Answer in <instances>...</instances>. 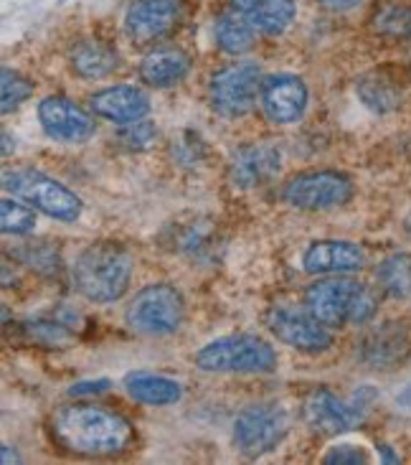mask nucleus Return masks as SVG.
<instances>
[{
	"label": "nucleus",
	"mask_w": 411,
	"mask_h": 465,
	"mask_svg": "<svg viewBox=\"0 0 411 465\" xmlns=\"http://www.w3.org/2000/svg\"><path fill=\"white\" fill-rule=\"evenodd\" d=\"M3 155H11V138H8V133H3Z\"/></svg>",
	"instance_id": "4c0bfd02"
},
{
	"label": "nucleus",
	"mask_w": 411,
	"mask_h": 465,
	"mask_svg": "<svg viewBox=\"0 0 411 465\" xmlns=\"http://www.w3.org/2000/svg\"><path fill=\"white\" fill-rule=\"evenodd\" d=\"M178 239H181V250L186 252L188 257H206V252H211L213 229L203 227V224H191L181 232Z\"/></svg>",
	"instance_id": "2f4dec72"
},
{
	"label": "nucleus",
	"mask_w": 411,
	"mask_h": 465,
	"mask_svg": "<svg viewBox=\"0 0 411 465\" xmlns=\"http://www.w3.org/2000/svg\"><path fill=\"white\" fill-rule=\"evenodd\" d=\"M406 402H411V390L406 391Z\"/></svg>",
	"instance_id": "ea45409f"
},
{
	"label": "nucleus",
	"mask_w": 411,
	"mask_h": 465,
	"mask_svg": "<svg viewBox=\"0 0 411 465\" xmlns=\"http://www.w3.org/2000/svg\"><path fill=\"white\" fill-rule=\"evenodd\" d=\"M406 232L411 234V214H409V219H406Z\"/></svg>",
	"instance_id": "58836bf2"
},
{
	"label": "nucleus",
	"mask_w": 411,
	"mask_h": 465,
	"mask_svg": "<svg viewBox=\"0 0 411 465\" xmlns=\"http://www.w3.org/2000/svg\"><path fill=\"white\" fill-rule=\"evenodd\" d=\"M378 453L384 455V460H387V463H399V455L394 453L391 448H387V445H381V448H378Z\"/></svg>",
	"instance_id": "c9c22d12"
},
{
	"label": "nucleus",
	"mask_w": 411,
	"mask_h": 465,
	"mask_svg": "<svg viewBox=\"0 0 411 465\" xmlns=\"http://www.w3.org/2000/svg\"><path fill=\"white\" fill-rule=\"evenodd\" d=\"M117 140L120 145L130 153H142L152 148V143L158 140V127L148 123V120H137V123H130L120 133H117Z\"/></svg>",
	"instance_id": "7c9ffc66"
},
{
	"label": "nucleus",
	"mask_w": 411,
	"mask_h": 465,
	"mask_svg": "<svg viewBox=\"0 0 411 465\" xmlns=\"http://www.w3.org/2000/svg\"><path fill=\"white\" fill-rule=\"evenodd\" d=\"M213 38L219 44V49L231 56H241L254 46L257 41V28L251 21L239 11H226L216 18L213 24Z\"/></svg>",
	"instance_id": "5701e85b"
},
{
	"label": "nucleus",
	"mask_w": 411,
	"mask_h": 465,
	"mask_svg": "<svg viewBox=\"0 0 411 465\" xmlns=\"http://www.w3.org/2000/svg\"><path fill=\"white\" fill-rule=\"evenodd\" d=\"M69 62H72V69H74L76 76L97 82V79L113 74L114 69L120 66V54L107 41L87 38V41L74 44V49L69 54Z\"/></svg>",
	"instance_id": "aec40b11"
},
{
	"label": "nucleus",
	"mask_w": 411,
	"mask_h": 465,
	"mask_svg": "<svg viewBox=\"0 0 411 465\" xmlns=\"http://www.w3.org/2000/svg\"><path fill=\"white\" fill-rule=\"evenodd\" d=\"M289 415L279 404H251L234 422V442L247 458L272 453L287 438Z\"/></svg>",
	"instance_id": "1a4fd4ad"
},
{
	"label": "nucleus",
	"mask_w": 411,
	"mask_h": 465,
	"mask_svg": "<svg viewBox=\"0 0 411 465\" xmlns=\"http://www.w3.org/2000/svg\"><path fill=\"white\" fill-rule=\"evenodd\" d=\"M18 262H24L28 270H34L44 277H59L62 275V254L49 242H25L21 247L11 252Z\"/></svg>",
	"instance_id": "a878e982"
},
{
	"label": "nucleus",
	"mask_w": 411,
	"mask_h": 465,
	"mask_svg": "<svg viewBox=\"0 0 411 465\" xmlns=\"http://www.w3.org/2000/svg\"><path fill=\"white\" fill-rule=\"evenodd\" d=\"M113 387L110 379H87V381H76L69 387L72 397H97L102 391H107Z\"/></svg>",
	"instance_id": "72a5a7b5"
},
{
	"label": "nucleus",
	"mask_w": 411,
	"mask_h": 465,
	"mask_svg": "<svg viewBox=\"0 0 411 465\" xmlns=\"http://www.w3.org/2000/svg\"><path fill=\"white\" fill-rule=\"evenodd\" d=\"M406 353H409L406 331L394 326V323H387V326H378L376 331H371L358 346V359L363 364L374 366V369L396 366L406 359Z\"/></svg>",
	"instance_id": "a211bd4d"
},
{
	"label": "nucleus",
	"mask_w": 411,
	"mask_h": 465,
	"mask_svg": "<svg viewBox=\"0 0 411 465\" xmlns=\"http://www.w3.org/2000/svg\"><path fill=\"white\" fill-rule=\"evenodd\" d=\"M366 264V252L353 242L323 239L310 244L302 254V267L310 275H330V272H356Z\"/></svg>",
	"instance_id": "f3484780"
},
{
	"label": "nucleus",
	"mask_w": 411,
	"mask_h": 465,
	"mask_svg": "<svg viewBox=\"0 0 411 465\" xmlns=\"http://www.w3.org/2000/svg\"><path fill=\"white\" fill-rule=\"evenodd\" d=\"M181 0H132L125 13V34L140 46L171 36L181 21Z\"/></svg>",
	"instance_id": "9b49d317"
},
{
	"label": "nucleus",
	"mask_w": 411,
	"mask_h": 465,
	"mask_svg": "<svg viewBox=\"0 0 411 465\" xmlns=\"http://www.w3.org/2000/svg\"><path fill=\"white\" fill-rule=\"evenodd\" d=\"M239 13H244L251 25L262 34L279 36L295 21V0H231Z\"/></svg>",
	"instance_id": "412c9836"
},
{
	"label": "nucleus",
	"mask_w": 411,
	"mask_h": 465,
	"mask_svg": "<svg viewBox=\"0 0 411 465\" xmlns=\"http://www.w3.org/2000/svg\"><path fill=\"white\" fill-rule=\"evenodd\" d=\"M363 412L366 410L361 404L343 402L328 390L312 391L302 404V417H305L308 428L318 435H325V438H338V435H346L350 430H356L361 425Z\"/></svg>",
	"instance_id": "f8f14e48"
},
{
	"label": "nucleus",
	"mask_w": 411,
	"mask_h": 465,
	"mask_svg": "<svg viewBox=\"0 0 411 465\" xmlns=\"http://www.w3.org/2000/svg\"><path fill=\"white\" fill-rule=\"evenodd\" d=\"M24 331L28 339L54 346V349H62L72 341V328L64 326L56 315L54 318H28L24 323Z\"/></svg>",
	"instance_id": "c85d7f7f"
},
{
	"label": "nucleus",
	"mask_w": 411,
	"mask_h": 465,
	"mask_svg": "<svg viewBox=\"0 0 411 465\" xmlns=\"http://www.w3.org/2000/svg\"><path fill=\"white\" fill-rule=\"evenodd\" d=\"M262 69L254 62L229 64L209 79V100L221 117H244L262 92Z\"/></svg>",
	"instance_id": "0eeeda50"
},
{
	"label": "nucleus",
	"mask_w": 411,
	"mask_h": 465,
	"mask_svg": "<svg viewBox=\"0 0 411 465\" xmlns=\"http://www.w3.org/2000/svg\"><path fill=\"white\" fill-rule=\"evenodd\" d=\"M378 288L388 298H409L411 295V254L409 252H394L376 270Z\"/></svg>",
	"instance_id": "b1692460"
},
{
	"label": "nucleus",
	"mask_w": 411,
	"mask_h": 465,
	"mask_svg": "<svg viewBox=\"0 0 411 465\" xmlns=\"http://www.w3.org/2000/svg\"><path fill=\"white\" fill-rule=\"evenodd\" d=\"M92 113L110 120L114 125H130L145 120L150 113V97L132 84H114L92 97Z\"/></svg>",
	"instance_id": "dca6fc26"
},
{
	"label": "nucleus",
	"mask_w": 411,
	"mask_h": 465,
	"mask_svg": "<svg viewBox=\"0 0 411 465\" xmlns=\"http://www.w3.org/2000/svg\"><path fill=\"white\" fill-rule=\"evenodd\" d=\"M18 463V455L15 453H11V448H8V445H3V463Z\"/></svg>",
	"instance_id": "e433bc0d"
},
{
	"label": "nucleus",
	"mask_w": 411,
	"mask_h": 465,
	"mask_svg": "<svg viewBox=\"0 0 411 465\" xmlns=\"http://www.w3.org/2000/svg\"><path fill=\"white\" fill-rule=\"evenodd\" d=\"M353 181L340 171H308L289 178L282 199L299 212H328L350 202Z\"/></svg>",
	"instance_id": "6e6552de"
},
{
	"label": "nucleus",
	"mask_w": 411,
	"mask_h": 465,
	"mask_svg": "<svg viewBox=\"0 0 411 465\" xmlns=\"http://www.w3.org/2000/svg\"><path fill=\"white\" fill-rule=\"evenodd\" d=\"M38 123L62 143H82L92 135V117L66 97H46L38 104Z\"/></svg>",
	"instance_id": "2eb2a0df"
},
{
	"label": "nucleus",
	"mask_w": 411,
	"mask_h": 465,
	"mask_svg": "<svg viewBox=\"0 0 411 465\" xmlns=\"http://www.w3.org/2000/svg\"><path fill=\"white\" fill-rule=\"evenodd\" d=\"M36 227V209L24 199H3L0 203V229L8 237H24Z\"/></svg>",
	"instance_id": "cd10ccee"
},
{
	"label": "nucleus",
	"mask_w": 411,
	"mask_h": 465,
	"mask_svg": "<svg viewBox=\"0 0 411 465\" xmlns=\"http://www.w3.org/2000/svg\"><path fill=\"white\" fill-rule=\"evenodd\" d=\"M318 3H323L325 8H330V11H350V8L361 5L363 0H318Z\"/></svg>",
	"instance_id": "f704fd0d"
},
{
	"label": "nucleus",
	"mask_w": 411,
	"mask_h": 465,
	"mask_svg": "<svg viewBox=\"0 0 411 465\" xmlns=\"http://www.w3.org/2000/svg\"><path fill=\"white\" fill-rule=\"evenodd\" d=\"M72 280L87 301L100 305L120 301L132 280V257L117 242H94L76 257Z\"/></svg>",
	"instance_id": "f03ea898"
},
{
	"label": "nucleus",
	"mask_w": 411,
	"mask_h": 465,
	"mask_svg": "<svg viewBox=\"0 0 411 465\" xmlns=\"http://www.w3.org/2000/svg\"><path fill=\"white\" fill-rule=\"evenodd\" d=\"M323 460L325 463H366L368 455L361 448H356V445H338V448L325 453Z\"/></svg>",
	"instance_id": "473e14b6"
},
{
	"label": "nucleus",
	"mask_w": 411,
	"mask_h": 465,
	"mask_svg": "<svg viewBox=\"0 0 411 465\" xmlns=\"http://www.w3.org/2000/svg\"><path fill=\"white\" fill-rule=\"evenodd\" d=\"M3 189L59 222H74L82 214V199L74 191L41 171H5Z\"/></svg>",
	"instance_id": "39448f33"
},
{
	"label": "nucleus",
	"mask_w": 411,
	"mask_h": 465,
	"mask_svg": "<svg viewBox=\"0 0 411 465\" xmlns=\"http://www.w3.org/2000/svg\"><path fill=\"white\" fill-rule=\"evenodd\" d=\"M264 114L277 125H292L308 110V87L295 74H272L262 82Z\"/></svg>",
	"instance_id": "ddd939ff"
},
{
	"label": "nucleus",
	"mask_w": 411,
	"mask_h": 465,
	"mask_svg": "<svg viewBox=\"0 0 411 465\" xmlns=\"http://www.w3.org/2000/svg\"><path fill=\"white\" fill-rule=\"evenodd\" d=\"M191 72V56L183 49L175 46H162L145 54L140 62V76L148 87L168 89L181 84Z\"/></svg>",
	"instance_id": "6ab92c4d"
},
{
	"label": "nucleus",
	"mask_w": 411,
	"mask_h": 465,
	"mask_svg": "<svg viewBox=\"0 0 411 465\" xmlns=\"http://www.w3.org/2000/svg\"><path fill=\"white\" fill-rule=\"evenodd\" d=\"M356 89H358L363 104L374 113L387 114L399 110L401 89L387 74H366Z\"/></svg>",
	"instance_id": "393cba45"
},
{
	"label": "nucleus",
	"mask_w": 411,
	"mask_h": 465,
	"mask_svg": "<svg viewBox=\"0 0 411 465\" xmlns=\"http://www.w3.org/2000/svg\"><path fill=\"white\" fill-rule=\"evenodd\" d=\"M127 323L142 336H171L186 318V302L173 285H148L127 305Z\"/></svg>",
	"instance_id": "423d86ee"
},
{
	"label": "nucleus",
	"mask_w": 411,
	"mask_h": 465,
	"mask_svg": "<svg viewBox=\"0 0 411 465\" xmlns=\"http://www.w3.org/2000/svg\"><path fill=\"white\" fill-rule=\"evenodd\" d=\"M305 308L323 326L338 328L346 323H368L378 311L376 292L361 280L325 277L312 282L305 292Z\"/></svg>",
	"instance_id": "7ed1b4c3"
},
{
	"label": "nucleus",
	"mask_w": 411,
	"mask_h": 465,
	"mask_svg": "<svg viewBox=\"0 0 411 465\" xmlns=\"http://www.w3.org/2000/svg\"><path fill=\"white\" fill-rule=\"evenodd\" d=\"M267 328L272 331V336L298 351L323 353L333 346V336L328 326L298 308H287V305L272 308L267 315Z\"/></svg>",
	"instance_id": "9d476101"
},
{
	"label": "nucleus",
	"mask_w": 411,
	"mask_h": 465,
	"mask_svg": "<svg viewBox=\"0 0 411 465\" xmlns=\"http://www.w3.org/2000/svg\"><path fill=\"white\" fill-rule=\"evenodd\" d=\"M371 25L378 36L396 38V41H409L411 38V5L404 3H387L374 13Z\"/></svg>",
	"instance_id": "bb28decb"
},
{
	"label": "nucleus",
	"mask_w": 411,
	"mask_h": 465,
	"mask_svg": "<svg viewBox=\"0 0 411 465\" xmlns=\"http://www.w3.org/2000/svg\"><path fill=\"white\" fill-rule=\"evenodd\" d=\"M193 361L199 369L213 374H272L277 369V353L269 341L239 333L211 341L193 356Z\"/></svg>",
	"instance_id": "20e7f679"
},
{
	"label": "nucleus",
	"mask_w": 411,
	"mask_h": 465,
	"mask_svg": "<svg viewBox=\"0 0 411 465\" xmlns=\"http://www.w3.org/2000/svg\"><path fill=\"white\" fill-rule=\"evenodd\" d=\"M127 394L140 404L148 407H165L175 404L183 397V387L175 379L161 377V374H148V371H135L125 377Z\"/></svg>",
	"instance_id": "4be33fe9"
},
{
	"label": "nucleus",
	"mask_w": 411,
	"mask_h": 465,
	"mask_svg": "<svg viewBox=\"0 0 411 465\" xmlns=\"http://www.w3.org/2000/svg\"><path fill=\"white\" fill-rule=\"evenodd\" d=\"M56 442L76 455H117L135 438V430L120 412L100 404H66L51 415Z\"/></svg>",
	"instance_id": "f257e3e1"
},
{
	"label": "nucleus",
	"mask_w": 411,
	"mask_h": 465,
	"mask_svg": "<svg viewBox=\"0 0 411 465\" xmlns=\"http://www.w3.org/2000/svg\"><path fill=\"white\" fill-rule=\"evenodd\" d=\"M31 92H34V84L21 72L3 66V92H0L3 114H11L15 107H21L31 97Z\"/></svg>",
	"instance_id": "c756f323"
},
{
	"label": "nucleus",
	"mask_w": 411,
	"mask_h": 465,
	"mask_svg": "<svg viewBox=\"0 0 411 465\" xmlns=\"http://www.w3.org/2000/svg\"><path fill=\"white\" fill-rule=\"evenodd\" d=\"M282 168V153L269 143H250L234 151L229 161V176L237 189H257L264 186Z\"/></svg>",
	"instance_id": "4468645a"
}]
</instances>
